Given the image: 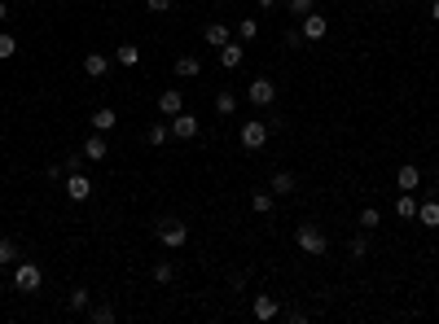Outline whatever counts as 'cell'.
I'll return each mask as SVG.
<instances>
[{
	"mask_svg": "<svg viewBox=\"0 0 439 324\" xmlns=\"http://www.w3.org/2000/svg\"><path fill=\"white\" fill-rule=\"evenodd\" d=\"M294 241H299V250L307 259H325V250H329V241H325V233L316 224H299V233H294Z\"/></svg>",
	"mask_w": 439,
	"mask_h": 324,
	"instance_id": "1",
	"label": "cell"
},
{
	"mask_svg": "<svg viewBox=\"0 0 439 324\" xmlns=\"http://www.w3.org/2000/svg\"><path fill=\"white\" fill-rule=\"evenodd\" d=\"M40 285H44V272H40V263H31V259L14 263V290H18V294H35Z\"/></svg>",
	"mask_w": 439,
	"mask_h": 324,
	"instance_id": "2",
	"label": "cell"
},
{
	"mask_svg": "<svg viewBox=\"0 0 439 324\" xmlns=\"http://www.w3.org/2000/svg\"><path fill=\"white\" fill-rule=\"evenodd\" d=\"M268 123H264V118H246V123H242V131H237V140H242V149H251V153H259V149H264L268 145Z\"/></svg>",
	"mask_w": 439,
	"mask_h": 324,
	"instance_id": "3",
	"label": "cell"
},
{
	"mask_svg": "<svg viewBox=\"0 0 439 324\" xmlns=\"http://www.w3.org/2000/svg\"><path fill=\"white\" fill-rule=\"evenodd\" d=\"M246 101H251L255 110L277 105V83H272V79H251V83H246Z\"/></svg>",
	"mask_w": 439,
	"mask_h": 324,
	"instance_id": "4",
	"label": "cell"
},
{
	"mask_svg": "<svg viewBox=\"0 0 439 324\" xmlns=\"http://www.w3.org/2000/svg\"><path fill=\"white\" fill-rule=\"evenodd\" d=\"M159 241L167 246V250H181V246L189 241V224H181V219H163V224H159Z\"/></svg>",
	"mask_w": 439,
	"mask_h": 324,
	"instance_id": "5",
	"label": "cell"
},
{
	"mask_svg": "<svg viewBox=\"0 0 439 324\" xmlns=\"http://www.w3.org/2000/svg\"><path fill=\"white\" fill-rule=\"evenodd\" d=\"M167 127H172V136H176V140H194L198 131H203V123H198V114H189V110H181V114H176Z\"/></svg>",
	"mask_w": 439,
	"mask_h": 324,
	"instance_id": "6",
	"label": "cell"
},
{
	"mask_svg": "<svg viewBox=\"0 0 439 324\" xmlns=\"http://www.w3.org/2000/svg\"><path fill=\"white\" fill-rule=\"evenodd\" d=\"M66 197L75 202V206H79V202H88V197H92V180H88L84 171H70V175H66Z\"/></svg>",
	"mask_w": 439,
	"mask_h": 324,
	"instance_id": "7",
	"label": "cell"
},
{
	"mask_svg": "<svg viewBox=\"0 0 439 324\" xmlns=\"http://www.w3.org/2000/svg\"><path fill=\"white\" fill-rule=\"evenodd\" d=\"M242 62H246V44L237 40V35H233L229 44H220V66H224V70H237Z\"/></svg>",
	"mask_w": 439,
	"mask_h": 324,
	"instance_id": "8",
	"label": "cell"
},
{
	"mask_svg": "<svg viewBox=\"0 0 439 324\" xmlns=\"http://www.w3.org/2000/svg\"><path fill=\"white\" fill-rule=\"evenodd\" d=\"M299 31H303V40H312V44H316V40H325V31H329V18H325V14H316V9H312V14H303V27H299Z\"/></svg>",
	"mask_w": 439,
	"mask_h": 324,
	"instance_id": "9",
	"label": "cell"
},
{
	"mask_svg": "<svg viewBox=\"0 0 439 324\" xmlns=\"http://www.w3.org/2000/svg\"><path fill=\"white\" fill-rule=\"evenodd\" d=\"M84 158L88 162H105V158H110V140H105V131H92V136L84 140Z\"/></svg>",
	"mask_w": 439,
	"mask_h": 324,
	"instance_id": "10",
	"label": "cell"
},
{
	"mask_svg": "<svg viewBox=\"0 0 439 324\" xmlns=\"http://www.w3.org/2000/svg\"><path fill=\"white\" fill-rule=\"evenodd\" d=\"M181 110H185V92H181V88L159 92V114H163V118H176Z\"/></svg>",
	"mask_w": 439,
	"mask_h": 324,
	"instance_id": "11",
	"label": "cell"
},
{
	"mask_svg": "<svg viewBox=\"0 0 439 324\" xmlns=\"http://www.w3.org/2000/svg\"><path fill=\"white\" fill-rule=\"evenodd\" d=\"M251 311H255V320H277L281 316V303H277V298H272V294H255V303H251Z\"/></svg>",
	"mask_w": 439,
	"mask_h": 324,
	"instance_id": "12",
	"label": "cell"
},
{
	"mask_svg": "<svg viewBox=\"0 0 439 324\" xmlns=\"http://www.w3.org/2000/svg\"><path fill=\"white\" fill-rule=\"evenodd\" d=\"M172 70H176L181 79H198V75H203V57H198V53H181Z\"/></svg>",
	"mask_w": 439,
	"mask_h": 324,
	"instance_id": "13",
	"label": "cell"
},
{
	"mask_svg": "<svg viewBox=\"0 0 439 324\" xmlns=\"http://www.w3.org/2000/svg\"><path fill=\"white\" fill-rule=\"evenodd\" d=\"M203 40L211 44V49H220V44L233 40V27H229V22H207V27H203Z\"/></svg>",
	"mask_w": 439,
	"mask_h": 324,
	"instance_id": "14",
	"label": "cell"
},
{
	"mask_svg": "<svg viewBox=\"0 0 439 324\" xmlns=\"http://www.w3.org/2000/svg\"><path fill=\"white\" fill-rule=\"evenodd\" d=\"M84 75H88V79H105V75H110V57L92 49V53L84 57Z\"/></svg>",
	"mask_w": 439,
	"mask_h": 324,
	"instance_id": "15",
	"label": "cell"
},
{
	"mask_svg": "<svg viewBox=\"0 0 439 324\" xmlns=\"http://www.w3.org/2000/svg\"><path fill=\"white\" fill-rule=\"evenodd\" d=\"M88 123H92V131H105V136H110V131H114V123H119V114L110 110V105H97V110L88 114Z\"/></svg>",
	"mask_w": 439,
	"mask_h": 324,
	"instance_id": "16",
	"label": "cell"
},
{
	"mask_svg": "<svg viewBox=\"0 0 439 324\" xmlns=\"http://www.w3.org/2000/svg\"><path fill=\"white\" fill-rule=\"evenodd\" d=\"M418 184H422V171H418L413 162H405V166L396 171V188H400V193H413Z\"/></svg>",
	"mask_w": 439,
	"mask_h": 324,
	"instance_id": "17",
	"label": "cell"
},
{
	"mask_svg": "<svg viewBox=\"0 0 439 324\" xmlns=\"http://www.w3.org/2000/svg\"><path fill=\"white\" fill-rule=\"evenodd\" d=\"M268 188H272V193H277V197H290L294 188H299V180H294L290 171H272V180H268Z\"/></svg>",
	"mask_w": 439,
	"mask_h": 324,
	"instance_id": "18",
	"label": "cell"
},
{
	"mask_svg": "<svg viewBox=\"0 0 439 324\" xmlns=\"http://www.w3.org/2000/svg\"><path fill=\"white\" fill-rule=\"evenodd\" d=\"M272 202H277L272 188H255V193H251V210L255 215H272Z\"/></svg>",
	"mask_w": 439,
	"mask_h": 324,
	"instance_id": "19",
	"label": "cell"
},
{
	"mask_svg": "<svg viewBox=\"0 0 439 324\" xmlns=\"http://www.w3.org/2000/svg\"><path fill=\"white\" fill-rule=\"evenodd\" d=\"M418 224L439 228V202H435V197H431V202H418Z\"/></svg>",
	"mask_w": 439,
	"mask_h": 324,
	"instance_id": "20",
	"label": "cell"
},
{
	"mask_svg": "<svg viewBox=\"0 0 439 324\" xmlns=\"http://www.w3.org/2000/svg\"><path fill=\"white\" fill-rule=\"evenodd\" d=\"M396 215H400V219H418V197H413V193H400V197H396Z\"/></svg>",
	"mask_w": 439,
	"mask_h": 324,
	"instance_id": "21",
	"label": "cell"
},
{
	"mask_svg": "<svg viewBox=\"0 0 439 324\" xmlns=\"http://www.w3.org/2000/svg\"><path fill=\"white\" fill-rule=\"evenodd\" d=\"M237 110V92H229V88H220L216 92V114H224V118H229Z\"/></svg>",
	"mask_w": 439,
	"mask_h": 324,
	"instance_id": "22",
	"label": "cell"
},
{
	"mask_svg": "<svg viewBox=\"0 0 439 324\" xmlns=\"http://www.w3.org/2000/svg\"><path fill=\"white\" fill-rule=\"evenodd\" d=\"M167 136H172V127H167V123H150V131H145V140H150L154 149L167 145Z\"/></svg>",
	"mask_w": 439,
	"mask_h": 324,
	"instance_id": "23",
	"label": "cell"
},
{
	"mask_svg": "<svg viewBox=\"0 0 439 324\" xmlns=\"http://www.w3.org/2000/svg\"><path fill=\"white\" fill-rule=\"evenodd\" d=\"M114 62H119V66H136V62H141V49H136V44H119V49H114Z\"/></svg>",
	"mask_w": 439,
	"mask_h": 324,
	"instance_id": "24",
	"label": "cell"
},
{
	"mask_svg": "<svg viewBox=\"0 0 439 324\" xmlns=\"http://www.w3.org/2000/svg\"><path fill=\"white\" fill-rule=\"evenodd\" d=\"M66 307H70V311H88V307H92V294L84 290V285H79V290H70V298H66Z\"/></svg>",
	"mask_w": 439,
	"mask_h": 324,
	"instance_id": "25",
	"label": "cell"
},
{
	"mask_svg": "<svg viewBox=\"0 0 439 324\" xmlns=\"http://www.w3.org/2000/svg\"><path fill=\"white\" fill-rule=\"evenodd\" d=\"M14 53H18V40H14V31H5V27H0V62H9Z\"/></svg>",
	"mask_w": 439,
	"mask_h": 324,
	"instance_id": "26",
	"label": "cell"
},
{
	"mask_svg": "<svg viewBox=\"0 0 439 324\" xmlns=\"http://www.w3.org/2000/svg\"><path fill=\"white\" fill-rule=\"evenodd\" d=\"M255 35H259V22H255V18H242V22H237V40H242V44H251Z\"/></svg>",
	"mask_w": 439,
	"mask_h": 324,
	"instance_id": "27",
	"label": "cell"
},
{
	"mask_svg": "<svg viewBox=\"0 0 439 324\" xmlns=\"http://www.w3.org/2000/svg\"><path fill=\"white\" fill-rule=\"evenodd\" d=\"M150 276H154V285H172V276H176V268H172L167 259H163V263H154V272H150Z\"/></svg>",
	"mask_w": 439,
	"mask_h": 324,
	"instance_id": "28",
	"label": "cell"
},
{
	"mask_svg": "<svg viewBox=\"0 0 439 324\" xmlns=\"http://www.w3.org/2000/svg\"><path fill=\"white\" fill-rule=\"evenodd\" d=\"M9 263H18V246L9 237H0V268H9Z\"/></svg>",
	"mask_w": 439,
	"mask_h": 324,
	"instance_id": "29",
	"label": "cell"
},
{
	"mask_svg": "<svg viewBox=\"0 0 439 324\" xmlns=\"http://www.w3.org/2000/svg\"><path fill=\"white\" fill-rule=\"evenodd\" d=\"M365 255H369V237H365V228H360V233L351 237V259H365Z\"/></svg>",
	"mask_w": 439,
	"mask_h": 324,
	"instance_id": "30",
	"label": "cell"
},
{
	"mask_svg": "<svg viewBox=\"0 0 439 324\" xmlns=\"http://www.w3.org/2000/svg\"><path fill=\"white\" fill-rule=\"evenodd\" d=\"M378 224H382V215H378V206H365V210H360V228L369 233V228H378Z\"/></svg>",
	"mask_w": 439,
	"mask_h": 324,
	"instance_id": "31",
	"label": "cell"
},
{
	"mask_svg": "<svg viewBox=\"0 0 439 324\" xmlns=\"http://www.w3.org/2000/svg\"><path fill=\"white\" fill-rule=\"evenodd\" d=\"M114 320V307L110 303H97V307H92V324H110Z\"/></svg>",
	"mask_w": 439,
	"mask_h": 324,
	"instance_id": "32",
	"label": "cell"
},
{
	"mask_svg": "<svg viewBox=\"0 0 439 324\" xmlns=\"http://www.w3.org/2000/svg\"><path fill=\"white\" fill-rule=\"evenodd\" d=\"M84 162H88V158H84V149H79V153H66L62 166H66V175H70V171H84Z\"/></svg>",
	"mask_w": 439,
	"mask_h": 324,
	"instance_id": "33",
	"label": "cell"
},
{
	"mask_svg": "<svg viewBox=\"0 0 439 324\" xmlns=\"http://www.w3.org/2000/svg\"><path fill=\"white\" fill-rule=\"evenodd\" d=\"M312 9H316V0H290V14H312Z\"/></svg>",
	"mask_w": 439,
	"mask_h": 324,
	"instance_id": "34",
	"label": "cell"
},
{
	"mask_svg": "<svg viewBox=\"0 0 439 324\" xmlns=\"http://www.w3.org/2000/svg\"><path fill=\"white\" fill-rule=\"evenodd\" d=\"M44 180H66V166H62V162H53V166H44Z\"/></svg>",
	"mask_w": 439,
	"mask_h": 324,
	"instance_id": "35",
	"label": "cell"
},
{
	"mask_svg": "<svg viewBox=\"0 0 439 324\" xmlns=\"http://www.w3.org/2000/svg\"><path fill=\"white\" fill-rule=\"evenodd\" d=\"M145 5H150V14H167L172 0H145Z\"/></svg>",
	"mask_w": 439,
	"mask_h": 324,
	"instance_id": "36",
	"label": "cell"
},
{
	"mask_svg": "<svg viewBox=\"0 0 439 324\" xmlns=\"http://www.w3.org/2000/svg\"><path fill=\"white\" fill-rule=\"evenodd\" d=\"M9 18H14V14H9V0H0V27H5Z\"/></svg>",
	"mask_w": 439,
	"mask_h": 324,
	"instance_id": "37",
	"label": "cell"
},
{
	"mask_svg": "<svg viewBox=\"0 0 439 324\" xmlns=\"http://www.w3.org/2000/svg\"><path fill=\"white\" fill-rule=\"evenodd\" d=\"M431 22L439 27V0H431Z\"/></svg>",
	"mask_w": 439,
	"mask_h": 324,
	"instance_id": "38",
	"label": "cell"
},
{
	"mask_svg": "<svg viewBox=\"0 0 439 324\" xmlns=\"http://www.w3.org/2000/svg\"><path fill=\"white\" fill-rule=\"evenodd\" d=\"M255 5H259V9H272V5H277V0H255Z\"/></svg>",
	"mask_w": 439,
	"mask_h": 324,
	"instance_id": "39",
	"label": "cell"
}]
</instances>
